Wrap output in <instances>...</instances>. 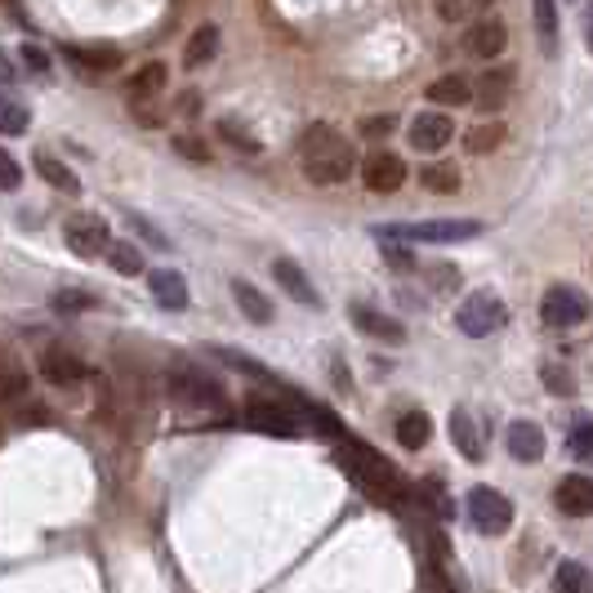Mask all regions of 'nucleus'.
<instances>
[{
    "mask_svg": "<svg viewBox=\"0 0 593 593\" xmlns=\"http://www.w3.org/2000/svg\"><path fill=\"white\" fill-rule=\"evenodd\" d=\"M505 143V125L500 121H486V125H473L469 134H464V147L473 157H482V153H496V147Z\"/></svg>",
    "mask_w": 593,
    "mask_h": 593,
    "instance_id": "c85d7f7f",
    "label": "nucleus"
},
{
    "mask_svg": "<svg viewBox=\"0 0 593 593\" xmlns=\"http://www.w3.org/2000/svg\"><path fill=\"white\" fill-rule=\"evenodd\" d=\"M166 81H170V68H166V63H143V68L134 72V81H130V98H143V104H147V98H153Z\"/></svg>",
    "mask_w": 593,
    "mask_h": 593,
    "instance_id": "cd10ccee",
    "label": "nucleus"
},
{
    "mask_svg": "<svg viewBox=\"0 0 593 593\" xmlns=\"http://www.w3.org/2000/svg\"><path fill=\"white\" fill-rule=\"evenodd\" d=\"M108 259H112V268L125 273V277L143 273V251H138L134 241H112V245H108Z\"/></svg>",
    "mask_w": 593,
    "mask_h": 593,
    "instance_id": "72a5a7b5",
    "label": "nucleus"
},
{
    "mask_svg": "<svg viewBox=\"0 0 593 593\" xmlns=\"http://www.w3.org/2000/svg\"><path fill=\"white\" fill-rule=\"evenodd\" d=\"M392 130H398V117H392V112H379V117H362V125H358V134H362V138H388Z\"/></svg>",
    "mask_w": 593,
    "mask_h": 593,
    "instance_id": "4c0bfd02",
    "label": "nucleus"
},
{
    "mask_svg": "<svg viewBox=\"0 0 593 593\" xmlns=\"http://www.w3.org/2000/svg\"><path fill=\"white\" fill-rule=\"evenodd\" d=\"M424 98H428V104H441V108H469L473 104V85L451 72V76H437Z\"/></svg>",
    "mask_w": 593,
    "mask_h": 593,
    "instance_id": "5701e85b",
    "label": "nucleus"
},
{
    "mask_svg": "<svg viewBox=\"0 0 593 593\" xmlns=\"http://www.w3.org/2000/svg\"><path fill=\"white\" fill-rule=\"evenodd\" d=\"M0 441H5V424H0Z\"/></svg>",
    "mask_w": 593,
    "mask_h": 593,
    "instance_id": "de8ad7c7",
    "label": "nucleus"
},
{
    "mask_svg": "<svg viewBox=\"0 0 593 593\" xmlns=\"http://www.w3.org/2000/svg\"><path fill=\"white\" fill-rule=\"evenodd\" d=\"M166 392H170V402H179L187 411H223V388L206 371H196L192 362H174L170 366Z\"/></svg>",
    "mask_w": 593,
    "mask_h": 593,
    "instance_id": "20e7f679",
    "label": "nucleus"
},
{
    "mask_svg": "<svg viewBox=\"0 0 593 593\" xmlns=\"http://www.w3.org/2000/svg\"><path fill=\"white\" fill-rule=\"evenodd\" d=\"M23 183V166L5 153V147H0V192H14Z\"/></svg>",
    "mask_w": 593,
    "mask_h": 593,
    "instance_id": "a19ab883",
    "label": "nucleus"
},
{
    "mask_svg": "<svg viewBox=\"0 0 593 593\" xmlns=\"http://www.w3.org/2000/svg\"><path fill=\"white\" fill-rule=\"evenodd\" d=\"M545 384H549V392H562V398L571 392V379H567V375H558L554 366H545Z\"/></svg>",
    "mask_w": 593,
    "mask_h": 593,
    "instance_id": "c03bdc74",
    "label": "nucleus"
},
{
    "mask_svg": "<svg viewBox=\"0 0 593 593\" xmlns=\"http://www.w3.org/2000/svg\"><path fill=\"white\" fill-rule=\"evenodd\" d=\"M0 81H5V85L14 81V68H10V59H5V55H0Z\"/></svg>",
    "mask_w": 593,
    "mask_h": 593,
    "instance_id": "49530a36",
    "label": "nucleus"
},
{
    "mask_svg": "<svg viewBox=\"0 0 593 593\" xmlns=\"http://www.w3.org/2000/svg\"><path fill=\"white\" fill-rule=\"evenodd\" d=\"M589 317V304L576 286H549L545 300H540V322L554 326V330H567V326H580Z\"/></svg>",
    "mask_w": 593,
    "mask_h": 593,
    "instance_id": "6e6552de",
    "label": "nucleus"
},
{
    "mask_svg": "<svg viewBox=\"0 0 593 593\" xmlns=\"http://www.w3.org/2000/svg\"><path fill=\"white\" fill-rule=\"evenodd\" d=\"M147 286H153V300L161 304V308H187V281L179 277V273H153L147 277Z\"/></svg>",
    "mask_w": 593,
    "mask_h": 593,
    "instance_id": "393cba45",
    "label": "nucleus"
},
{
    "mask_svg": "<svg viewBox=\"0 0 593 593\" xmlns=\"http://www.w3.org/2000/svg\"><path fill=\"white\" fill-rule=\"evenodd\" d=\"M215 55H219V27H215V23H202V27L192 32L187 49H183V68L196 72V68H206Z\"/></svg>",
    "mask_w": 593,
    "mask_h": 593,
    "instance_id": "b1692460",
    "label": "nucleus"
},
{
    "mask_svg": "<svg viewBox=\"0 0 593 593\" xmlns=\"http://www.w3.org/2000/svg\"><path fill=\"white\" fill-rule=\"evenodd\" d=\"M19 59L27 63V72H36V76H49V55H45L40 45H23V49H19Z\"/></svg>",
    "mask_w": 593,
    "mask_h": 593,
    "instance_id": "79ce46f5",
    "label": "nucleus"
},
{
    "mask_svg": "<svg viewBox=\"0 0 593 593\" xmlns=\"http://www.w3.org/2000/svg\"><path fill=\"white\" fill-rule=\"evenodd\" d=\"M554 505L567 513V518H589L593 513V482L584 473H571L554 486Z\"/></svg>",
    "mask_w": 593,
    "mask_h": 593,
    "instance_id": "f3484780",
    "label": "nucleus"
},
{
    "mask_svg": "<svg viewBox=\"0 0 593 593\" xmlns=\"http://www.w3.org/2000/svg\"><path fill=\"white\" fill-rule=\"evenodd\" d=\"M505 322H509V308H505L500 294H491V290H473L469 300L456 308V326H460L469 339L496 335V330H505Z\"/></svg>",
    "mask_w": 593,
    "mask_h": 593,
    "instance_id": "39448f33",
    "label": "nucleus"
},
{
    "mask_svg": "<svg viewBox=\"0 0 593 593\" xmlns=\"http://www.w3.org/2000/svg\"><path fill=\"white\" fill-rule=\"evenodd\" d=\"M40 375L55 384V388H72L76 379H85V362L68 349H59V343H49V349L40 353Z\"/></svg>",
    "mask_w": 593,
    "mask_h": 593,
    "instance_id": "dca6fc26",
    "label": "nucleus"
},
{
    "mask_svg": "<svg viewBox=\"0 0 593 593\" xmlns=\"http://www.w3.org/2000/svg\"><path fill=\"white\" fill-rule=\"evenodd\" d=\"M437 14H441V19H464L469 5H437Z\"/></svg>",
    "mask_w": 593,
    "mask_h": 593,
    "instance_id": "a18cd8bd",
    "label": "nucleus"
},
{
    "mask_svg": "<svg viewBox=\"0 0 593 593\" xmlns=\"http://www.w3.org/2000/svg\"><path fill=\"white\" fill-rule=\"evenodd\" d=\"M245 424L259 428V433H273V437H300L304 433L300 415L286 407V398L277 402V392L273 398H245Z\"/></svg>",
    "mask_w": 593,
    "mask_h": 593,
    "instance_id": "0eeeda50",
    "label": "nucleus"
},
{
    "mask_svg": "<svg viewBox=\"0 0 593 593\" xmlns=\"http://www.w3.org/2000/svg\"><path fill=\"white\" fill-rule=\"evenodd\" d=\"M589 428H593L589 420H576L571 433H567V447H571L576 460H589V456H593V447H589Z\"/></svg>",
    "mask_w": 593,
    "mask_h": 593,
    "instance_id": "58836bf2",
    "label": "nucleus"
},
{
    "mask_svg": "<svg viewBox=\"0 0 593 593\" xmlns=\"http://www.w3.org/2000/svg\"><path fill=\"white\" fill-rule=\"evenodd\" d=\"M464 45H469V55L473 59H500L505 55V45H509V27L500 19H477L469 32H464Z\"/></svg>",
    "mask_w": 593,
    "mask_h": 593,
    "instance_id": "ddd939ff",
    "label": "nucleus"
},
{
    "mask_svg": "<svg viewBox=\"0 0 593 593\" xmlns=\"http://www.w3.org/2000/svg\"><path fill=\"white\" fill-rule=\"evenodd\" d=\"M535 23H540V45H545V55H554L558 49V10L549 5V0L535 5Z\"/></svg>",
    "mask_w": 593,
    "mask_h": 593,
    "instance_id": "c9c22d12",
    "label": "nucleus"
},
{
    "mask_svg": "<svg viewBox=\"0 0 593 593\" xmlns=\"http://www.w3.org/2000/svg\"><path fill=\"white\" fill-rule=\"evenodd\" d=\"M362 183L371 192H398L407 183V161L398 153H388V147H379V153L362 161Z\"/></svg>",
    "mask_w": 593,
    "mask_h": 593,
    "instance_id": "9d476101",
    "label": "nucleus"
},
{
    "mask_svg": "<svg viewBox=\"0 0 593 593\" xmlns=\"http://www.w3.org/2000/svg\"><path fill=\"white\" fill-rule=\"evenodd\" d=\"M420 183H424L428 192H437V196H456V192H460V174H456L451 166H424V170H420Z\"/></svg>",
    "mask_w": 593,
    "mask_h": 593,
    "instance_id": "2f4dec72",
    "label": "nucleus"
},
{
    "mask_svg": "<svg viewBox=\"0 0 593 593\" xmlns=\"http://www.w3.org/2000/svg\"><path fill=\"white\" fill-rule=\"evenodd\" d=\"M219 134H223L232 147H241V153H259V147H264V143H259L251 130H245L237 117H219Z\"/></svg>",
    "mask_w": 593,
    "mask_h": 593,
    "instance_id": "e433bc0d",
    "label": "nucleus"
},
{
    "mask_svg": "<svg viewBox=\"0 0 593 593\" xmlns=\"http://www.w3.org/2000/svg\"><path fill=\"white\" fill-rule=\"evenodd\" d=\"M379 241H428V245H451V241H473L482 237L477 219H428V223H379Z\"/></svg>",
    "mask_w": 593,
    "mask_h": 593,
    "instance_id": "7ed1b4c3",
    "label": "nucleus"
},
{
    "mask_svg": "<svg viewBox=\"0 0 593 593\" xmlns=\"http://www.w3.org/2000/svg\"><path fill=\"white\" fill-rule=\"evenodd\" d=\"M353 326L362 335H371V339H384V343H407V326L398 317H384V313H375L366 304H353Z\"/></svg>",
    "mask_w": 593,
    "mask_h": 593,
    "instance_id": "6ab92c4d",
    "label": "nucleus"
},
{
    "mask_svg": "<svg viewBox=\"0 0 593 593\" xmlns=\"http://www.w3.org/2000/svg\"><path fill=\"white\" fill-rule=\"evenodd\" d=\"M456 138V121L447 112H420L411 121V147L415 153H441Z\"/></svg>",
    "mask_w": 593,
    "mask_h": 593,
    "instance_id": "f8f14e48",
    "label": "nucleus"
},
{
    "mask_svg": "<svg viewBox=\"0 0 593 593\" xmlns=\"http://www.w3.org/2000/svg\"><path fill=\"white\" fill-rule=\"evenodd\" d=\"M379 251H384V264H388V268H398V273H411V268H420V259H415L411 251H402V245H392V241H384Z\"/></svg>",
    "mask_w": 593,
    "mask_h": 593,
    "instance_id": "ea45409f",
    "label": "nucleus"
},
{
    "mask_svg": "<svg viewBox=\"0 0 593 593\" xmlns=\"http://www.w3.org/2000/svg\"><path fill=\"white\" fill-rule=\"evenodd\" d=\"M451 441H456V451H460L469 464H482L486 441H482V433H477V424H473L469 411H451Z\"/></svg>",
    "mask_w": 593,
    "mask_h": 593,
    "instance_id": "412c9836",
    "label": "nucleus"
},
{
    "mask_svg": "<svg viewBox=\"0 0 593 593\" xmlns=\"http://www.w3.org/2000/svg\"><path fill=\"white\" fill-rule=\"evenodd\" d=\"M554 593H589V567L584 562H558L554 571Z\"/></svg>",
    "mask_w": 593,
    "mask_h": 593,
    "instance_id": "7c9ffc66",
    "label": "nucleus"
},
{
    "mask_svg": "<svg viewBox=\"0 0 593 593\" xmlns=\"http://www.w3.org/2000/svg\"><path fill=\"white\" fill-rule=\"evenodd\" d=\"M170 147H174L183 161H192V166H210V143H206V138H196V134H174Z\"/></svg>",
    "mask_w": 593,
    "mask_h": 593,
    "instance_id": "f704fd0d",
    "label": "nucleus"
},
{
    "mask_svg": "<svg viewBox=\"0 0 593 593\" xmlns=\"http://www.w3.org/2000/svg\"><path fill=\"white\" fill-rule=\"evenodd\" d=\"M49 308L63 313V317H72V313H89V308H98V300H94L89 290H59V294H49Z\"/></svg>",
    "mask_w": 593,
    "mask_h": 593,
    "instance_id": "473e14b6",
    "label": "nucleus"
},
{
    "mask_svg": "<svg viewBox=\"0 0 593 593\" xmlns=\"http://www.w3.org/2000/svg\"><path fill=\"white\" fill-rule=\"evenodd\" d=\"M509 89H513V68H486L477 81V108L500 112L509 104Z\"/></svg>",
    "mask_w": 593,
    "mask_h": 593,
    "instance_id": "aec40b11",
    "label": "nucleus"
},
{
    "mask_svg": "<svg viewBox=\"0 0 593 593\" xmlns=\"http://www.w3.org/2000/svg\"><path fill=\"white\" fill-rule=\"evenodd\" d=\"M63 59L81 76H108V72H117L125 63L117 45H63Z\"/></svg>",
    "mask_w": 593,
    "mask_h": 593,
    "instance_id": "9b49d317",
    "label": "nucleus"
},
{
    "mask_svg": "<svg viewBox=\"0 0 593 593\" xmlns=\"http://www.w3.org/2000/svg\"><path fill=\"white\" fill-rule=\"evenodd\" d=\"M428 437H433V420H428L424 411H407V415L398 420V441H402L407 451L428 447Z\"/></svg>",
    "mask_w": 593,
    "mask_h": 593,
    "instance_id": "bb28decb",
    "label": "nucleus"
},
{
    "mask_svg": "<svg viewBox=\"0 0 593 593\" xmlns=\"http://www.w3.org/2000/svg\"><path fill=\"white\" fill-rule=\"evenodd\" d=\"M68 245H72V255H81V259L108 255V245H112L108 219L104 215H72L68 219Z\"/></svg>",
    "mask_w": 593,
    "mask_h": 593,
    "instance_id": "1a4fd4ad",
    "label": "nucleus"
},
{
    "mask_svg": "<svg viewBox=\"0 0 593 593\" xmlns=\"http://www.w3.org/2000/svg\"><path fill=\"white\" fill-rule=\"evenodd\" d=\"M509 456L518 464H540L545 460V428L535 420H513L509 424Z\"/></svg>",
    "mask_w": 593,
    "mask_h": 593,
    "instance_id": "2eb2a0df",
    "label": "nucleus"
},
{
    "mask_svg": "<svg viewBox=\"0 0 593 593\" xmlns=\"http://www.w3.org/2000/svg\"><path fill=\"white\" fill-rule=\"evenodd\" d=\"M130 112H134V121H138V125H161V112H153V108L143 104V98H134Z\"/></svg>",
    "mask_w": 593,
    "mask_h": 593,
    "instance_id": "37998d69",
    "label": "nucleus"
},
{
    "mask_svg": "<svg viewBox=\"0 0 593 593\" xmlns=\"http://www.w3.org/2000/svg\"><path fill=\"white\" fill-rule=\"evenodd\" d=\"M300 166L304 179L317 187H335L358 170V153H353V138H343L335 125H313L300 138Z\"/></svg>",
    "mask_w": 593,
    "mask_h": 593,
    "instance_id": "f257e3e1",
    "label": "nucleus"
},
{
    "mask_svg": "<svg viewBox=\"0 0 593 593\" xmlns=\"http://www.w3.org/2000/svg\"><path fill=\"white\" fill-rule=\"evenodd\" d=\"M27 388H32V379H27L23 358H19V353H10V349H0V407L23 402V398H27Z\"/></svg>",
    "mask_w": 593,
    "mask_h": 593,
    "instance_id": "a211bd4d",
    "label": "nucleus"
},
{
    "mask_svg": "<svg viewBox=\"0 0 593 593\" xmlns=\"http://www.w3.org/2000/svg\"><path fill=\"white\" fill-rule=\"evenodd\" d=\"M469 522L482 535H505L513 527V505L509 496H500L496 486H473L469 491Z\"/></svg>",
    "mask_w": 593,
    "mask_h": 593,
    "instance_id": "423d86ee",
    "label": "nucleus"
},
{
    "mask_svg": "<svg viewBox=\"0 0 593 593\" xmlns=\"http://www.w3.org/2000/svg\"><path fill=\"white\" fill-rule=\"evenodd\" d=\"M273 277H277V286L290 294L294 304H304V308H322V294H317V286L308 281V273L294 264V259H273Z\"/></svg>",
    "mask_w": 593,
    "mask_h": 593,
    "instance_id": "4468645a",
    "label": "nucleus"
},
{
    "mask_svg": "<svg viewBox=\"0 0 593 593\" xmlns=\"http://www.w3.org/2000/svg\"><path fill=\"white\" fill-rule=\"evenodd\" d=\"M339 469L349 473L375 505H402V496H407L402 473L392 469V464H384V456L371 451L366 441H353V437L339 441Z\"/></svg>",
    "mask_w": 593,
    "mask_h": 593,
    "instance_id": "f03ea898",
    "label": "nucleus"
},
{
    "mask_svg": "<svg viewBox=\"0 0 593 593\" xmlns=\"http://www.w3.org/2000/svg\"><path fill=\"white\" fill-rule=\"evenodd\" d=\"M36 174L49 183V187H59V192H68V196H76L81 192V179L59 161V157H49V153H36Z\"/></svg>",
    "mask_w": 593,
    "mask_h": 593,
    "instance_id": "a878e982",
    "label": "nucleus"
},
{
    "mask_svg": "<svg viewBox=\"0 0 593 593\" xmlns=\"http://www.w3.org/2000/svg\"><path fill=\"white\" fill-rule=\"evenodd\" d=\"M232 300H237V308H241V317H251L255 326H268L273 322V300L259 290V286H251V281H232Z\"/></svg>",
    "mask_w": 593,
    "mask_h": 593,
    "instance_id": "4be33fe9",
    "label": "nucleus"
},
{
    "mask_svg": "<svg viewBox=\"0 0 593 593\" xmlns=\"http://www.w3.org/2000/svg\"><path fill=\"white\" fill-rule=\"evenodd\" d=\"M27 125H32L27 104H19V98H10V94H0V134H27Z\"/></svg>",
    "mask_w": 593,
    "mask_h": 593,
    "instance_id": "c756f323",
    "label": "nucleus"
}]
</instances>
